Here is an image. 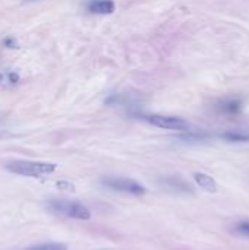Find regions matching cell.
Masks as SVG:
<instances>
[{
	"label": "cell",
	"mask_w": 249,
	"mask_h": 250,
	"mask_svg": "<svg viewBox=\"0 0 249 250\" xmlns=\"http://www.w3.org/2000/svg\"><path fill=\"white\" fill-rule=\"evenodd\" d=\"M6 170L9 173L25 176V177H41L45 174H51L56 170V164L51 163H35V161H10L6 164Z\"/></svg>",
	"instance_id": "6da1fadb"
},
{
	"label": "cell",
	"mask_w": 249,
	"mask_h": 250,
	"mask_svg": "<svg viewBox=\"0 0 249 250\" xmlns=\"http://www.w3.org/2000/svg\"><path fill=\"white\" fill-rule=\"evenodd\" d=\"M48 209L56 215H63L68 218L75 220H90L91 212L87 207H84L79 202L75 201H66V199H53L48 202Z\"/></svg>",
	"instance_id": "7a4b0ae2"
},
{
	"label": "cell",
	"mask_w": 249,
	"mask_h": 250,
	"mask_svg": "<svg viewBox=\"0 0 249 250\" xmlns=\"http://www.w3.org/2000/svg\"><path fill=\"white\" fill-rule=\"evenodd\" d=\"M103 185L112 190L122 192V193H129L135 196H141L145 193V188L139 185L136 180L132 179H125V177H106L103 179Z\"/></svg>",
	"instance_id": "3957f363"
},
{
	"label": "cell",
	"mask_w": 249,
	"mask_h": 250,
	"mask_svg": "<svg viewBox=\"0 0 249 250\" xmlns=\"http://www.w3.org/2000/svg\"><path fill=\"white\" fill-rule=\"evenodd\" d=\"M145 120L160 129H167V130H185L188 129V122L181 119V117H175V116H163V114H151V116H145Z\"/></svg>",
	"instance_id": "277c9868"
},
{
	"label": "cell",
	"mask_w": 249,
	"mask_h": 250,
	"mask_svg": "<svg viewBox=\"0 0 249 250\" xmlns=\"http://www.w3.org/2000/svg\"><path fill=\"white\" fill-rule=\"evenodd\" d=\"M87 9L91 13L97 15H110L114 12L116 4L113 0H90L87 3Z\"/></svg>",
	"instance_id": "5b68a950"
},
{
	"label": "cell",
	"mask_w": 249,
	"mask_h": 250,
	"mask_svg": "<svg viewBox=\"0 0 249 250\" xmlns=\"http://www.w3.org/2000/svg\"><path fill=\"white\" fill-rule=\"evenodd\" d=\"M163 183L172 192H176V193H194L192 188L185 180H182L179 177H167V179H164Z\"/></svg>",
	"instance_id": "8992f818"
},
{
	"label": "cell",
	"mask_w": 249,
	"mask_h": 250,
	"mask_svg": "<svg viewBox=\"0 0 249 250\" xmlns=\"http://www.w3.org/2000/svg\"><path fill=\"white\" fill-rule=\"evenodd\" d=\"M194 179H195L197 185L201 189H204L205 192H208V193H216L217 192V183L211 176L204 174V173H195Z\"/></svg>",
	"instance_id": "52a82bcc"
},
{
	"label": "cell",
	"mask_w": 249,
	"mask_h": 250,
	"mask_svg": "<svg viewBox=\"0 0 249 250\" xmlns=\"http://www.w3.org/2000/svg\"><path fill=\"white\" fill-rule=\"evenodd\" d=\"M220 108H222V111H225L227 114H238L242 110V103L236 98H232V100L222 103Z\"/></svg>",
	"instance_id": "ba28073f"
},
{
	"label": "cell",
	"mask_w": 249,
	"mask_h": 250,
	"mask_svg": "<svg viewBox=\"0 0 249 250\" xmlns=\"http://www.w3.org/2000/svg\"><path fill=\"white\" fill-rule=\"evenodd\" d=\"M223 138L226 141H230V142H247V141H249V135L244 133V132H226V133H223Z\"/></svg>",
	"instance_id": "9c48e42d"
},
{
	"label": "cell",
	"mask_w": 249,
	"mask_h": 250,
	"mask_svg": "<svg viewBox=\"0 0 249 250\" xmlns=\"http://www.w3.org/2000/svg\"><path fill=\"white\" fill-rule=\"evenodd\" d=\"M26 250H68V248L62 243H43V245H35L32 248H28Z\"/></svg>",
	"instance_id": "30bf717a"
},
{
	"label": "cell",
	"mask_w": 249,
	"mask_h": 250,
	"mask_svg": "<svg viewBox=\"0 0 249 250\" xmlns=\"http://www.w3.org/2000/svg\"><path fill=\"white\" fill-rule=\"evenodd\" d=\"M236 229H238V231H239L241 234L249 237V221H242V223H239V224L236 226Z\"/></svg>",
	"instance_id": "8fae6325"
},
{
	"label": "cell",
	"mask_w": 249,
	"mask_h": 250,
	"mask_svg": "<svg viewBox=\"0 0 249 250\" xmlns=\"http://www.w3.org/2000/svg\"><path fill=\"white\" fill-rule=\"evenodd\" d=\"M57 189H60V190H73L75 188H73V185H70V183H68V182H65V180H62V182H57Z\"/></svg>",
	"instance_id": "7c38bea8"
},
{
	"label": "cell",
	"mask_w": 249,
	"mask_h": 250,
	"mask_svg": "<svg viewBox=\"0 0 249 250\" xmlns=\"http://www.w3.org/2000/svg\"><path fill=\"white\" fill-rule=\"evenodd\" d=\"M4 45H6V47H9V48H13V47H16V45H18V42H16V40H13L12 37H9V38H6V40H4Z\"/></svg>",
	"instance_id": "4fadbf2b"
},
{
	"label": "cell",
	"mask_w": 249,
	"mask_h": 250,
	"mask_svg": "<svg viewBox=\"0 0 249 250\" xmlns=\"http://www.w3.org/2000/svg\"><path fill=\"white\" fill-rule=\"evenodd\" d=\"M1 82H3V75L0 73V83H1Z\"/></svg>",
	"instance_id": "5bb4252c"
}]
</instances>
